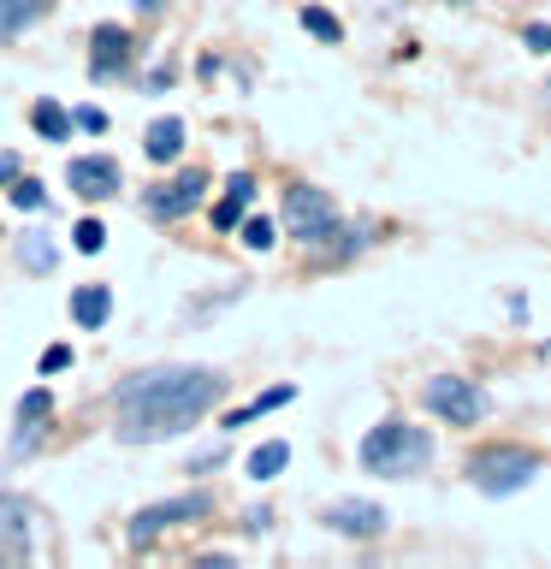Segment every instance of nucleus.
Instances as JSON below:
<instances>
[{"label": "nucleus", "mask_w": 551, "mask_h": 569, "mask_svg": "<svg viewBox=\"0 0 551 569\" xmlns=\"http://www.w3.org/2000/svg\"><path fill=\"white\" fill-rule=\"evenodd\" d=\"M451 7H457V0H451Z\"/></svg>", "instance_id": "obj_33"}, {"label": "nucleus", "mask_w": 551, "mask_h": 569, "mask_svg": "<svg viewBox=\"0 0 551 569\" xmlns=\"http://www.w3.org/2000/svg\"><path fill=\"white\" fill-rule=\"evenodd\" d=\"M202 516H213V492H208V487L154 498V505H142L131 522H124V540H131V546H149V540H160V533H172V528H184V522H202Z\"/></svg>", "instance_id": "obj_5"}, {"label": "nucleus", "mask_w": 551, "mask_h": 569, "mask_svg": "<svg viewBox=\"0 0 551 569\" xmlns=\"http://www.w3.org/2000/svg\"><path fill=\"white\" fill-rule=\"evenodd\" d=\"M202 196H208V172L202 167H178L172 178H160V184L142 190V213L160 226H172V220H184V213L202 208Z\"/></svg>", "instance_id": "obj_7"}, {"label": "nucleus", "mask_w": 551, "mask_h": 569, "mask_svg": "<svg viewBox=\"0 0 551 569\" xmlns=\"http://www.w3.org/2000/svg\"><path fill=\"white\" fill-rule=\"evenodd\" d=\"M226 398V373L202 362H154L113 386V433L119 445H167L208 421Z\"/></svg>", "instance_id": "obj_1"}, {"label": "nucleus", "mask_w": 551, "mask_h": 569, "mask_svg": "<svg viewBox=\"0 0 551 569\" xmlns=\"http://www.w3.org/2000/svg\"><path fill=\"white\" fill-rule=\"evenodd\" d=\"M284 469H291V445L284 439H261L256 451H249V462H243L249 480H279Z\"/></svg>", "instance_id": "obj_20"}, {"label": "nucleus", "mask_w": 551, "mask_h": 569, "mask_svg": "<svg viewBox=\"0 0 551 569\" xmlns=\"http://www.w3.org/2000/svg\"><path fill=\"white\" fill-rule=\"evenodd\" d=\"M119 184H124V172H119L113 154H71L66 190L78 196V202H107V196H119Z\"/></svg>", "instance_id": "obj_11"}, {"label": "nucleus", "mask_w": 551, "mask_h": 569, "mask_svg": "<svg viewBox=\"0 0 551 569\" xmlns=\"http://www.w3.org/2000/svg\"><path fill=\"white\" fill-rule=\"evenodd\" d=\"M320 522L332 533H344V540H380L385 533V505H373V498H332L327 510H320Z\"/></svg>", "instance_id": "obj_12"}, {"label": "nucleus", "mask_w": 551, "mask_h": 569, "mask_svg": "<svg viewBox=\"0 0 551 569\" xmlns=\"http://www.w3.org/2000/svg\"><path fill=\"white\" fill-rule=\"evenodd\" d=\"M66 315H71L78 332H101L107 320H113V284H78L71 302H66Z\"/></svg>", "instance_id": "obj_13"}, {"label": "nucleus", "mask_w": 551, "mask_h": 569, "mask_svg": "<svg viewBox=\"0 0 551 569\" xmlns=\"http://www.w3.org/2000/svg\"><path fill=\"white\" fill-rule=\"evenodd\" d=\"M462 475H469V487L487 492V498H515L522 487H533V475H545V457L504 439V445H480Z\"/></svg>", "instance_id": "obj_3"}, {"label": "nucleus", "mask_w": 551, "mask_h": 569, "mask_svg": "<svg viewBox=\"0 0 551 569\" xmlns=\"http://www.w3.org/2000/svg\"><path fill=\"white\" fill-rule=\"evenodd\" d=\"M12 256H18L24 273H53V267H60V243H53L42 226H30V231H18V238H12Z\"/></svg>", "instance_id": "obj_16"}, {"label": "nucleus", "mask_w": 551, "mask_h": 569, "mask_svg": "<svg viewBox=\"0 0 551 569\" xmlns=\"http://www.w3.org/2000/svg\"><path fill=\"white\" fill-rule=\"evenodd\" d=\"M18 172H24V160H18L12 149H0V190H7V184H12Z\"/></svg>", "instance_id": "obj_29"}, {"label": "nucleus", "mask_w": 551, "mask_h": 569, "mask_svg": "<svg viewBox=\"0 0 551 569\" xmlns=\"http://www.w3.org/2000/svg\"><path fill=\"white\" fill-rule=\"evenodd\" d=\"M291 398H297V386H267V391H256V398H249V403L226 409V416H220V427H226V433H238V427L261 421V416H273V409H284Z\"/></svg>", "instance_id": "obj_17"}, {"label": "nucleus", "mask_w": 551, "mask_h": 569, "mask_svg": "<svg viewBox=\"0 0 551 569\" xmlns=\"http://www.w3.org/2000/svg\"><path fill=\"white\" fill-rule=\"evenodd\" d=\"M545 101H551V78H545Z\"/></svg>", "instance_id": "obj_32"}, {"label": "nucleus", "mask_w": 551, "mask_h": 569, "mask_svg": "<svg viewBox=\"0 0 551 569\" xmlns=\"http://www.w3.org/2000/svg\"><path fill=\"white\" fill-rule=\"evenodd\" d=\"M421 403L433 409L439 421H451V427H474V421L492 416L487 386L469 380V373H433V380L421 386Z\"/></svg>", "instance_id": "obj_6"}, {"label": "nucleus", "mask_w": 551, "mask_h": 569, "mask_svg": "<svg viewBox=\"0 0 551 569\" xmlns=\"http://www.w3.org/2000/svg\"><path fill=\"white\" fill-rule=\"evenodd\" d=\"M220 462H226V445H208V451H196V457H190V475H213Z\"/></svg>", "instance_id": "obj_27"}, {"label": "nucleus", "mask_w": 551, "mask_h": 569, "mask_svg": "<svg viewBox=\"0 0 551 569\" xmlns=\"http://www.w3.org/2000/svg\"><path fill=\"white\" fill-rule=\"evenodd\" d=\"M160 7H167V0H137V12H142V18H154Z\"/></svg>", "instance_id": "obj_31"}, {"label": "nucleus", "mask_w": 551, "mask_h": 569, "mask_svg": "<svg viewBox=\"0 0 551 569\" xmlns=\"http://www.w3.org/2000/svg\"><path fill=\"white\" fill-rule=\"evenodd\" d=\"M184 137H190L184 119H178V113H160L149 131H142V154H149L154 167H172V160L184 154Z\"/></svg>", "instance_id": "obj_15"}, {"label": "nucleus", "mask_w": 551, "mask_h": 569, "mask_svg": "<svg viewBox=\"0 0 551 569\" xmlns=\"http://www.w3.org/2000/svg\"><path fill=\"white\" fill-rule=\"evenodd\" d=\"M71 249H78V256H101L107 249V226L96 220V213H83V220L71 226Z\"/></svg>", "instance_id": "obj_24"}, {"label": "nucleus", "mask_w": 551, "mask_h": 569, "mask_svg": "<svg viewBox=\"0 0 551 569\" xmlns=\"http://www.w3.org/2000/svg\"><path fill=\"white\" fill-rule=\"evenodd\" d=\"M7 196H12V208H24V213H48V184H42V178L18 172L12 184H7Z\"/></svg>", "instance_id": "obj_23"}, {"label": "nucleus", "mask_w": 551, "mask_h": 569, "mask_svg": "<svg viewBox=\"0 0 551 569\" xmlns=\"http://www.w3.org/2000/svg\"><path fill=\"white\" fill-rule=\"evenodd\" d=\"M53 12V0H0V42H18Z\"/></svg>", "instance_id": "obj_18"}, {"label": "nucleus", "mask_w": 551, "mask_h": 569, "mask_svg": "<svg viewBox=\"0 0 551 569\" xmlns=\"http://www.w3.org/2000/svg\"><path fill=\"white\" fill-rule=\"evenodd\" d=\"M297 18H302V30H309L314 42H327V48H338V42H344V24H338V18H332L327 7H302Z\"/></svg>", "instance_id": "obj_21"}, {"label": "nucleus", "mask_w": 551, "mask_h": 569, "mask_svg": "<svg viewBox=\"0 0 551 569\" xmlns=\"http://www.w3.org/2000/svg\"><path fill=\"white\" fill-rule=\"evenodd\" d=\"M48 421H53V391L30 386L24 398H18V409H12V445H7V451L12 457H36L48 445Z\"/></svg>", "instance_id": "obj_9"}, {"label": "nucleus", "mask_w": 551, "mask_h": 569, "mask_svg": "<svg viewBox=\"0 0 551 569\" xmlns=\"http://www.w3.org/2000/svg\"><path fill=\"white\" fill-rule=\"evenodd\" d=\"M30 131L42 137V142H71V131H78V124H71V107H60V101H36L30 107Z\"/></svg>", "instance_id": "obj_19"}, {"label": "nucleus", "mask_w": 551, "mask_h": 569, "mask_svg": "<svg viewBox=\"0 0 551 569\" xmlns=\"http://www.w3.org/2000/svg\"><path fill=\"white\" fill-rule=\"evenodd\" d=\"M66 368H71V345H48L36 356V373H42V380H53V373H66Z\"/></svg>", "instance_id": "obj_26"}, {"label": "nucleus", "mask_w": 551, "mask_h": 569, "mask_svg": "<svg viewBox=\"0 0 551 569\" xmlns=\"http://www.w3.org/2000/svg\"><path fill=\"white\" fill-rule=\"evenodd\" d=\"M249 202H256V172H231L226 178V196L213 202V231H238Z\"/></svg>", "instance_id": "obj_14"}, {"label": "nucleus", "mask_w": 551, "mask_h": 569, "mask_svg": "<svg viewBox=\"0 0 551 569\" xmlns=\"http://www.w3.org/2000/svg\"><path fill=\"white\" fill-rule=\"evenodd\" d=\"M71 124H78V131H89V137H101V131H107V124H113V119H107V107L83 101V107H71Z\"/></svg>", "instance_id": "obj_25"}, {"label": "nucleus", "mask_w": 551, "mask_h": 569, "mask_svg": "<svg viewBox=\"0 0 551 569\" xmlns=\"http://www.w3.org/2000/svg\"><path fill=\"white\" fill-rule=\"evenodd\" d=\"M279 220H284V238H297L302 249H327L338 231H344L338 202H332L327 190H314V184H284Z\"/></svg>", "instance_id": "obj_4"}, {"label": "nucleus", "mask_w": 551, "mask_h": 569, "mask_svg": "<svg viewBox=\"0 0 551 569\" xmlns=\"http://www.w3.org/2000/svg\"><path fill=\"white\" fill-rule=\"evenodd\" d=\"M36 533H42V510L24 492H0V563H30Z\"/></svg>", "instance_id": "obj_8"}, {"label": "nucleus", "mask_w": 551, "mask_h": 569, "mask_svg": "<svg viewBox=\"0 0 551 569\" xmlns=\"http://www.w3.org/2000/svg\"><path fill=\"white\" fill-rule=\"evenodd\" d=\"M522 48H533V53H551V24H528V30H522Z\"/></svg>", "instance_id": "obj_28"}, {"label": "nucleus", "mask_w": 551, "mask_h": 569, "mask_svg": "<svg viewBox=\"0 0 551 569\" xmlns=\"http://www.w3.org/2000/svg\"><path fill=\"white\" fill-rule=\"evenodd\" d=\"M238 238H243V249H256V256H267V249L279 243V226L267 220V213H243V226H238Z\"/></svg>", "instance_id": "obj_22"}, {"label": "nucleus", "mask_w": 551, "mask_h": 569, "mask_svg": "<svg viewBox=\"0 0 551 569\" xmlns=\"http://www.w3.org/2000/svg\"><path fill=\"white\" fill-rule=\"evenodd\" d=\"M267 522H273V510H267V505H261V510H249V516H243V528H249V533H261Z\"/></svg>", "instance_id": "obj_30"}, {"label": "nucleus", "mask_w": 551, "mask_h": 569, "mask_svg": "<svg viewBox=\"0 0 551 569\" xmlns=\"http://www.w3.org/2000/svg\"><path fill=\"white\" fill-rule=\"evenodd\" d=\"M355 457H362V469L380 475V480H409V475H421L427 462H433V433L415 427V421H403V416H385L380 427L362 433Z\"/></svg>", "instance_id": "obj_2"}, {"label": "nucleus", "mask_w": 551, "mask_h": 569, "mask_svg": "<svg viewBox=\"0 0 551 569\" xmlns=\"http://www.w3.org/2000/svg\"><path fill=\"white\" fill-rule=\"evenodd\" d=\"M131 60H137V42H131V30H124V24H96V30H89V78H96V83L124 78Z\"/></svg>", "instance_id": "obj_10"}]
</instances>
